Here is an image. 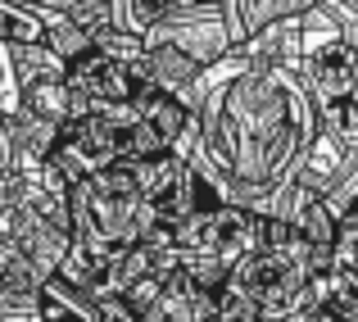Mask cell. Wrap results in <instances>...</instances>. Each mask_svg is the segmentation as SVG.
<instances>
[{"label": "cell", "mask_w": 358, "mask_h": 322, "mask_svg": "<svg viewBox=\"0 0 358 322\" xmlns=\"http://www.w3.org/2000/svg\"><path fill=\"white\" fill-rule=\"evenodd\" d=\"M27 105L36 113H45V118H73V96H69V82H41V87H27Z\"/></svg>", "instance_id": "cell-1"}, {"label": "cell", "mask_w": 358, "mask_h": 322, "mask_svg": "<svg viewBox=\"0 0 358 322\" xmlns=\"http://www.w3.org/2000/svg\"><path fill=\"white\" fill-rule=\"evenodd\" d=\"M322 9L331 14V23L341 27V41L358 55V0H350V5H322Z\"/></svg>", "instance_id": "cell-2"}, {"label": "cell", "mask_w": 358, "mask_h": 322, "mask_svg": "<svg viewBox=\"0 0 358 322\" xmlns=\"http://www.w3.org/2000/svg\"><path fill=\"white\" fill-rule=\"evenodd\" d=\"M45 322H82V314H73V309H64L59 300H50V304H45Z\"/></svg>", "instance_id": "cell-3"}, {"label": "cell", "mask_w": 358, "mask_h": 322, "mask_svg": "<svg viewBox=\"0 0 358 322\" xmlns=\"http://www.w3.org/2000/svg\"><path fill=\"white\" fill-rule=\"evenodd\" d=\"M131 322H136V318H131Z\"/></svg>", "instance_id": "cell-4"}]
</instances>
